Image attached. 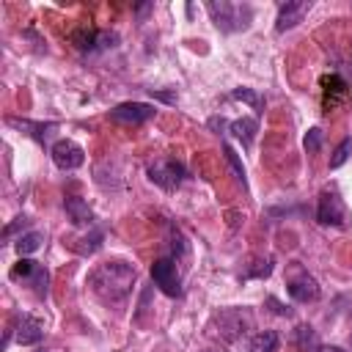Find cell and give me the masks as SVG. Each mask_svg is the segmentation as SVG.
<instances>
[{
	"label": "cell",
	"instance_id": "1",
	"mask_svg": "<svg viewBox=\"0 0 352 352\" xmlns=\"http://www.w3.org/2000/svg\"><path fill=\"white\" fill-rule=\"evenodd\" d=\"M135 267L129 261H121V258H113V261H104V264H96L88 275V286L91 292L102 300V302H121L132 286H135Z\"/></svg>",
	"mask_w": 352,
	"mask_h": 352
},
{
	"label": "cell",
	"instance_id": "2",
	"mask_svg": "<svg viewBox=\"0 0 352 352\" xmlns=\"http://www.w3.org/2000/svg\"><path fill=\"white\" fill-rule=\"evenodd\" d=\"M206 11L212 16V22L217 25V30L231 33V30H245L253 19V8L245 3H228V0H209Z\"/></svg>",
	"mask_w": 352,
	"mask_h": 352
},
{
	"label": "cell",
	"instance_id": "3",
	"mask_svg": "<svg viewBox=\"0 0 352 352\" xmlns=\"http://www.w3.org/2000/svg\"><path fill=\"white\" fill-rule=\"evenodd\" d=\"M184 176H187L184 165H182V162H176V160H170V157L157 160V162H151V165H148V179H151L157 187L168 190V192H173V190L184 182Z\"/></svg>",
	"mask_w": 352,
	"mask_h": 352
},
{
	"label": "cell",
	"instance_id": "4",
	"mask_svg": "<svg viewBox=\"0 0 352 352\" xmlns=\"http://www.w3.org/2000/svg\"><path fill=\"white\" fill-rule=\"evenodd\" d=\"M151 280L154 286H160L162 294L168 297H179L182 294V280H179V270H176V261L170 256H162L151 264Z\"/></svg>",
	"mask_w": 352,
	"mask_h": 352
},
{
	"label": "cell",
	"instance_id": "5",
	"mask_svg": "<svg viewBox=\"0 0 352 352\" xmlns=\"http://www.w3.org/2000/svg\"><path fill=\"white\" fill-rule=\"evenodd\" d=\"M316 220H319L322 226H336V228H344V226H346V206H344V201L338 198V192L324 190V192L319 195Z\"/></svg>",
	"mask_w": 352,
	"mask_h": 352
},
{
	"label": "cell",
	"instance_id": "6",
	"mask_svg": "<svg viewBox=\"0 0 352 352\" xmlns=\"http://www.w3.org/2000/svg\"><path fill=\"white\" fill-rule=\"evenodd\" d=\"M72 41L77 50L82 52H94V50H107V47H116L118 36L110 33V30H94V28H80L72 33Z\"/></svg>",
	"mask_w": 352,
	"mask_h": 352
},
{
	"label": "cell",
	"instance_id": "7",
	"mask_svg": "<svg viewBox=\"0 0 352 352\" xmlns=\"http://www.w3.org/2000/svg\"><path fill=\"white\" fill-rule=\"evenodd\" d=\"M286 292H289V297L297 300V302H314V300H319V283H316V278H311L302 267L294 270V275H292L289 283H286Z\"/></svg>",
	"mask_w": 352,
	"mask_h": 352
},
{
	"label": "cell",
	"instance_id": "8",
	"mask_svg": "<svg viewBox=\"0 0 352 352\" xmlns=\"http://www.w3.org/2000/svg\"><path fill=\"white\" fill-rule=\"evenodd\" d=\"M50 154H52V162L60 170H74V168H80L85 162V151L74 140H66V138L63 140H55L52 148H50Z\"/></svg>",
	"mask_w": 352,
	"mask_h": 352
},
{
	"label": "cell",
	"instance_id": "9",
	"mask_svg": "<svg viewBox=\"0 0 352 352\" xmlns=\"http://www.w3.org/2000/svg\"><path fill=\"white\" fill-rule=\"evenodd\" d=\"M217 327H220V336L226 341H234L236 336H242L250 327V314L248 311H239V308L220 311L217 314Z\"/></svg>",
	"mask_w": 352,
	"mask_h": 352
},
{
	"label": "cell",
	"instance_id": "10",
	"mask_svg": "<svg viewBox=\"0 0 352 352\" xmlns=\"http://www.w3.org/2000/svg\"><path fill=\"white\" fill-rule=\"evenodd\" d=\"M157 107L154 104H146V102H124V104H116L110 110V118L113 121H121V124H143L148 118H154Z\"/></svg>",
	"mask_w": 352,
	"mask_h": 352
},
{
	"label": "cell",
	"instance_id": "11",
	"mask_svg": "<svg viewBox=\"0 0 352 352\" xmlns=\"http://www.w3.org/2000/svg\"><path fill=\"white\" fill-rule=\"evenodd\" d=\"M311 11V0H292V3H283L278 8V19H275V30L283 33V30H292L294 25H300L305 19V14Z\"/></svg>",
	"mask_w": 352,
	"mask_h": 352
},
{
	"label": "cell",
	"instance_id": "12",
	"mask_svg": "<svg viewBox=\"0 0 352 352\" xmlns=\"http://www.w3.org/2000/svg\"><path fill=\"white\" fill-rule=\"evenodd\" d=\"M63 209H66L72 226H94V209L88 206L85 198H80V195H66V198H63Z\"/></svg>",
	"mask_w": 352,
	"mask_h": 352
},
{
	"label": "cell",
	"instance_id": "13",
	"mask_svg": "<svg viewBox=\"0 0 352 352\" xmlns=\"http://www.w3.org/2000/svg\"><path fill=\"white\" fill-rule=\"evenodd\" d=\"M44 338V327L41 322H36L33 316H22L19 324H16V341L22 346H30V344H38Z\"/></svg>",
	"mask_w": 352,
	"mask_h": 352
},
{
	"label": "cell",
	"instance_id": "14",
	"mask_svg": "<svg viewBox=\"0 0 352 352\" xmlns=\"http://www.w3.org/2000/svg\"><path fill=\"white\" fill-rule=\"evenodd\" d=\"M231 135L248 148L250 143H253V138H256V129H258V124H256V118H248V116H242V118H236V121H231Z\"/></svg>",
	"mask_w": 352,
	"mask_h": 352
},
{
	"label": "cell",
	"instance_id": "15",
	"mask_svg": "<svg viewBox=\"0 0 352 352\" xmlns=\"http://www.w3.org/2000/svg\"><path fill=\"white\" fill-rule=\"evenodd\" d=\"M294 346L300 349V352H314L319 344H316V330L311 327V324H300L297 330H294Z\"/></svg>",
	"mask_w": 352,
	"mask_h": 352
},
{
	"label": "cell",
	"instance_id": "16",
	"mask_svg": "<svg viewBox=\"0 0 352 352\" xmlns=\"http://www.w3.org/2000/svg\"><path fill=\"white\" fill-rule=\"evenodd\" d=\"M41 242H44V234H38V231H28V234H22V236L16 239V253H19V258L36 253V250L41 248Z\"/></svg>",
	"mask_w": 352,
	"mask_h": 352
},
{
	"label": "cell",
	"instance_id": "17",
	"mask_svg": "<svg viewBox=\"0 0 352 352\" xmlns=\"http://www.w3.org/2000/svg\"><path fill=\"white\" fill-rule=\"evenodd\" d=\"M278 349V333L275 330H261L250 341V352H275Z\"/></svg>",
	"mask_w": 352,
	"mask_h": 352
},
{
	"label": "cell",
	"instance_id": "18",
	"mask_svg": "<svg viewBox=\"0 0 352 352\" xmlns=\"http://www.w3.org/2000/svg\"><path fill=\"white\" fill-rule=\"evenodd\" d=\"M8 121H11L14 126H19V129H33L30 135H33L36 140H41V143L55 132V124H30V121H19V118H8Z\"/></svg>",
	"mask_w": 352,
	"mask_h": 352
},
{
	"label": "cell",
	"instance_id": "19",
	"mask_svg": "<svg viewBox=\"0 0 352 352\" xmlns=\"http://www.w3.org/2000/svg\"><path fill=\"white\" fill-rule=\"evenodd\" d=\"M349 151H352V138H344V140L336 146L333 157H330V168H341V165L349 160Z\"/></svg>",
	"mask_w": 352,
	"mask_h": 352
},
{
	"label": "cell",
	"instance_id": "20",
	"mask_svg": "<svg viewBox=\"0 0 352 352\" xmlns=\"http://www.w3.org/2000/svg\"><path fill=\"white\" fill-rule=\"evenodd\" d=\"M28 280L33 283V289H36V294H38V297H44V294H47V280H50V275H47V270H44L41 264H36V270H33V275H30Z\"/></svg>",
	"mask_w": 352,
	"mask_h": 352
},
{
	"label": "cell",
	"instance_id": "21",
	"mask_svg": "<svg viewBox=\"0 0 352 352\" xmlns=\"http://www.w3.org/2000/svg\"><path fill=\"white\" fill-rule=\"evenodd\" d=\"M302 146H305V151H308V154H316V151L322 148V129H319V126H311V129L305 132Z\"/></svg>",
	"mask_w": 352,
	"mask_h": 352
},
{
	"label": "cell",
	"instance_id": "22",
	"mask_svg": "<svg viewBox=\"0 0 352 352\" xmlns=\"http://www.w3.org/2000/svg\"><path fill=\"white\" fill-rule=\"evenodd\" d=\"M231 96H234V99H242V102H248V104H253L256 110H261V107H264V99H261L256 91H250V88H236Z\"/></svg>",
	"mask_w": 352,
	"mask_h": 352
},
{
	"label": "cell",
	"instance_id": "23",
	"mask_svg": "<svg viewBox=\"0 0 352 352\" xmlns=\"http://www.w3.org/2000/svg\"><path fill=\"white\" fill-rule=\"evenodd\" d=\"M223 154H226V160L231 162V168H234V173H236V179L245 184V168H242V162H239V157H236V151L228 146V143H223Z\"/></svg>",
	"mask_w": 352,
	"mask_h": 352
},
{
	"label": "cell",
	"instance_id": "24",
	"mask_svg": "<svg viewBox=\"0 0 352 352\" xmlns=\"http://www.w3.org/2000/svg\"><path fill=\"white\" fill-rule=\"evenodd\" d=\"M80 242H85V245H80V248H77V253L91 256V253H94V250H99V245H102V231H94L91 236H82Z\"/></svg>",
	"mask_w": 352,
	"mask_h": 352
},
{
	"label": "cell",
	"instance_id": "25",
	"mask_svg": "<svg viewBox=\"0 0 352 352\" xmlns=\"http://www.w3.org/2000/svg\"><path fill=\"white\" fill-rule=\"evenodd\" d=\"M33 270H36V261H30V258H19L16 267L11 270V278H14V280H19V278L28 280V278L33 275Z\"/></svg>",
	"mask_w": 352,
	"mask_h": 352
},
{
	"label": "cell",
	"instance_id": "26",
	"mask_svg": "<svg viewBox=\"0 0 352 352\" xmlns=\"http://www.w3.org/2000/svg\"><path fill=\"white\" fill-rule=\"evenodd\" d=\"M148 94H151L154 99H162V102H168V104H173V102H176V91H154V88H151Z\"/></svg>",
	"mask_w": 352,
	"mask_h": 352
},
{
	"label": "cell",
	"instance_id": "27",
	"mask_svg": "<svg viewBox=\"0 0 352 352\" xmlns=\"http://www.w3.org/2000/svg\"><path fill=\"white\" fill-rule=\"evenodd\" d=\"M314 352H346V349H341V346H333V344H319Z\"/></svg>",
	"mask_w": 352,
	"mask_h": 352
}]
</instances>
